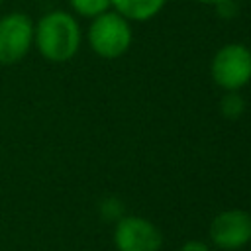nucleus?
Masks as SVG:
<instances>
[{"label": "nucleus", "instance_id": "f03ea898", "mask_svg": "<svg viewBox=\"0 0 251 251\" xmlns=\"http://www.w3.org/2000/svg\"><path fill=\"white\" fill-rule=\"evenodd\" d=\"M88 43L92 51L104 59L124 55L131 45L129 22L118 12H104L96 16L88 27Z\"/></svg>", "mask_w": 251, "mask_h": 251}, {"label": "nucleus", "instance_id": "7ed1b4c3", "mask_svg": "<svg viewBox=\"0 0 251 251\" xmlns=\"http://www.w3.org/2000/svg\"><path fill=\"white\" fill-rule=\"evenodd\" d=\"M212 78L226 90H237L251 78V51L241 43L224 45L212 59Z\"/></svg>", "mask_w": 251, "mask_h": 251}, {"label": "nucleus", "instance_id": "6e6552de", "mask_svg": "<svg viewBox=\"0 0 251 251\" xmlns=\"http://www.w3.org/2000/svg\"><path fill=\"white\" fill-rule=\"evenodd\" d=\"M73 10L84 18H96L110 8V0H69Z\"/></svg>", "mask_w": 251, "mask_h": 251}, {"label": "nucleus", "instance_id": "0eeeda50", "mask_svg": "<svg viewBox=\"0 0 251 251\" xmlns=\"http://www.w3.org/2000/svg\"><path fill=\"white\" fill-rule=\"evenodd\" d=\"M120 16L126 20L147 22L161 12L167 0H110Z\"/></svg>", "mask_w": 251, "mask_h": 251}, {"label": "nucleus", "instance_id": "9b49d317", "mask_svg": "<svg viewBox=\"0 0 251 251\" xmlns=\"http://www.w3.org/2000/svg\"><path fill=\"white\" fill-rule=\"evenodd\" d=\"M180 251H210V247H208L206 243L198 241V239H192V241H186V243L180 247Z\"/></svg>", "mask_w": 251, "mask_h": 251}, {"label": "nucleus", "instance_id": "f8f14e48", "mask_svg": "<svg viewBox=\"0 0 251 251\" xmlns=\"http://www.w3.org/2000/svg\"><path fill=\"white\" fill-rule=\"evenodd\" d=\"M196 2H202V4H216V6H222V4H226V2H229V0H196Z\"/></svg>", "mask_w": 251, "mask_h": 251}, {"label": "nucleus", "instance_id": "423d86ee", "mask_svg": "<svg viewBox=\"0 0 251 251\" xmlns=\"http://www.w3.org/2000/svg\"><path fill=\"white\" fill-rule=\"evenodd\" d=\"M210 239L216 247L237 251L251 241V216L245 210H226L210 224Z\"/></svg>", "mask_w": 251, "mask_h": 251}, {"label": "nucleus", "instance_id": "1a4fd4ad", "mask_svg": "<svg viewBox=\"0 0 251 251\" xmlns=\"http://www.w3.org/2000/svg\"><path fill=\"white\" fill-rule=\"evenodd\" d=\"M220 110H222V114H224L226 118L235 120V118H239V116L243 114V110H245V102H243L241 94H237L235 90H229V92L222 98V102H220Z\"/></svg>", "mask_w": 251, "mask_h": 251}, {"label": "nucleus", "instance_id": "20e7f679", "mask_svg": "<svg viewBox=\"0 0 251 251\" xmlns=\"http://www.w3.org/2000/svg\"><path fill=\"white\" fill-rule=\"evenodd\" d=\"M33 45V22L27 14L12 12L0 18V65L22 61Z\"/></svg>", "mask_w": 251, "mask_h": 251}, {"label": "nucleus", "instance_id": "f257e3e1", "mask_svg": "<svg viewBox=\"0 0 251 251\" xmlns=\"http://www.w3.org/2000/svg\"><path fill=\"white\" fill-rule=\"evenodd\" d=\"M33 43L47 61L65 63L75 57L80 47L78 22L69 12H49L33 25Z\"/></svg>", "mask_w": 251, "mask_h": 251}, {"label": "nucleus", "instance_id": "39448f33", "mask_svg": "<svg viewBox=\"0 0 251 251\" xmlns=\"http://www.w3.org/2000/svg\"><path fill=\"white\" fill-rule=\"evenodd\" d=\"M114 243L118 251H159L163 235L153 222L139 216H124L116 224Z\"/></svg>", "mask_w": 251, "mask_h": 251}, {"label": "nucleus", "instance_id": "9d476101", "mask_svg": "<svg viewBox=\"0 0 251 251\" xmlns=\"http://www.w3.org/2000/svg\"><path fill=\"white\" fill-rule=\"evenodd\" d=\"M102 216H104L106 220L122 218V204H120L116 198H108V200L102 204Z\"/></svg>", "mask_w": 251, "mask_h": 251}, {"label": "nucleus", "instance_id": "ddd939ff", "mask_svg": "<svg viewBox=\"0 0 251 251\" xmlns=\"http://www.w3.org/2000/svg\"><path fill=\"white\" fill-rule=\"evenodd\" d=\"M0 6H2V0H0Z\"/></svg>", "mask_w": 251, "mask_h": 251}]
</instances>
